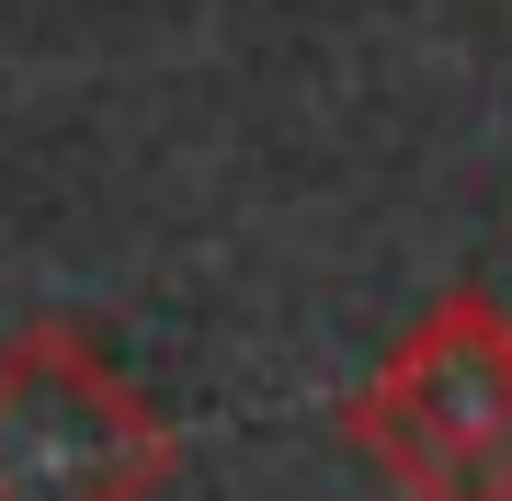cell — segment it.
I'll list each match as a JSON object with an SVG mask.
<instances>
[{
  "instance_id": "obj_1",
  "label": "cell",
  "mask_w": 512,
  "mask_h": 501,
  "mask_svg": "<svg viewBox=\"0 0 512 501\" xmlns=\"http://www.w3.org/2000/svg\"><path fill=\"white\" fill-rule=\"evenodd\" d=\"M342 445L399 501H512V308L433 297L342 399Z\"/></svg>"
},
{
  "instance_id": "obj_2",
  "label": "cell",
  "mask_w": 512,
  "mask_h": 501,
  "mask_svg": "<svg viewBox=\"0 0 512 501\" xmlns=\"http://www.w3.org/2000/svg\"><path fill=\"white\" fill-rule=\"evenodd\" d=\"M160 479L171 422L92 331L35 319L0 342V501H160Z\"/></svg>"
}]
</instances>
